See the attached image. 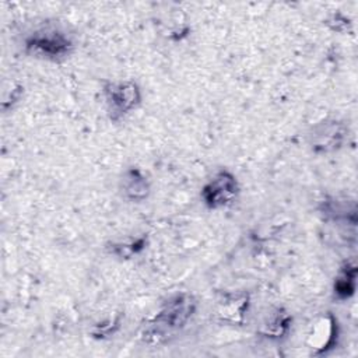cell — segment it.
<instances>
[{
  "mask_svg": "<svg viewBox=\"0 0 358 358\" xmlns=\"http://www.w3.org/2000/svg\"><path fill=\"white\" fill-rule=\"evenodd\" d=\"M249 308V295L245 292L227 294L218 302V316L222 322L238 324L245 319V313Z\"/></svg>",
  "mask_w": 358,
  "mask_h": 358,
  "instance_id": "cell-11",
  "label": "cell"
},
{
  "mask_svg": "<svg viewBox=\"0 0 358 358\" xmlns=\"http://www.w3.org/2000/svg\"><path fill=\"white\" fill-rule=\"evenodd\" d=\"M241 193L236 175L227 169H217L201 186L200 199L208 210H221L232 206Z\"/></svg>",
  "mask_w": 358,
  "mask_h": 358,
  "instance_id": "cell-5",
  "label": "cell"
},
{
  "mask_svg": "<svg viewBox=\"0 0 358 358\" xmlns=\"http://www.w3.org/2000/svg\"><path fill=\"white\" fill-rule=\"evenodd\" d=\"M292 315L282 306L274 308L263 320L259 334L270 341H282L292 327Z\"/></svg>",
  "mask_w": 358,
  "mask_h": 358,
  "instance_id": "cell-9",
  "label": "cell"
},
{
  "mask_svg": "<svg viewBox=\"0 0 358 358\" xmlns=\"http://www.w3.org/2000/svg\"><path fill=\"white\" fill-rule=\"evenodd\" d=\"M148 246V238L145 235L141 236H133V238H126L123 241H115L110 242L106 249L110 255L122 259V260H127L131 259L137 255H140L141 252H144Z\"/></svg>",
  "mask_w": 358,
  "mask_h": 358,
  "instance_id": "cell-12",
  "label": "cell"
},
{
  "mask_svg": "<svg viewBox=\"0 0 358 358\" xmlns=\"http://www.w3.org/2000/svg\"><path fill=\"white\" fill-rule=\"evenodd\" d=\"M326 25L334 31V32H340V34H344V32H348L351 29V20L348 17H345L344 14L336 11L333 13L327 20H326Z\"/></svg>",
  "mask_w": 358,
  "mask_h": 358,
  "instance_id": "cell-13",
  "label": "cell"
},
{
  "mask_svg": "<svg viewBox=\"0 0 358 358\" xmlns=\"http://www.w3.org/2000/svg\"><path fill=\"white\" fill-rule=\"evenodd\" d=\"M197 305L196 296L190 292H178L169 296L144 324L143 341L152 345L169 341L187 326L197 310Z\"/></svg>",
  "mask_w": 358,
  "mask_h": 358,
  "instance_id": "cell-2",
  "label": "cell"
},
{
  "mask_svg": "<svg viewBox=\"0 0 358 358\" xmlns=\"http://www.w3.org/2000/svg\"><path fill=\"white\" fill-rule=\"evenodd\" d=\"M324 221L333 222L336 225H345L355 228L357 224V203L354 199L327 196L317 207Z\"/></svg>",
  "mask_w": 358,
  "mask_h": 358,
  "instance_id": "cell-7",
  "label": "cell"
},
{
  "mask_svg": "<svg viewBox=\"0 0 358 358\" xmlns=\"http://www.w3.org/2000/svg\"><path fill=\"white\" fill-rule=\"evenodd\" d=\"M333 296L337 301H348L357 289V263L354 259L340 264L333 280Z\"/></svg>",
  "mask_w": 358,
  "mask_h": 358,
  "instance_id": "cell-10",
  "label": "cell"
},
{
  "mask_svg": "<svg viewBox=\"0 0 358 358\" xmlns=\"http://www.w3.org/2000/svg\"><path fill=\"white\" fill-rule=\"evenodd\" d=\"M105 109L110 122L117 123L134 112L143 101L140 85L134 80H106L102 84Z\"/></svg>",
  "mask_w": 358,
  "mask_h": 358,
  "instance_id": "cell-3",
  "label": "cell"
},
{
  "mask_svg": "<svg viewBox=\"0 0 358 358\" xmlns=\"http://www.w3.org/2000/svg\"><path fill=\"white\" fill-rule=\"evenodd\" d=\"M117 327H119V319L108 320V322H105L102 324L99 323L98 326H95L94 330H92V334L96 338H105V337L112 336Z\"/></svg>",
  "mask_w": 358,
  "mask_h": 358,
  "instance_id": "cell-14",
  "label": "cell"
},
{
  "mask_svg": "<svg viewBox=\"0 0 358 358\" xmlns=\"http://www.w3.org/2000/svg\"><path fill=\"white\" fill-rule=\"evenodd\" d=\"M340 326L331 312H326L315 319L305 337V345L309 355L322 357L333 351L338 344Z\"/></svg>",
  "mask_w": 358,
  "mask_h": 358,
  "instance_id": "cell-6",
  "label": "cell"
},
{
  "mask_svg": "<svg viewBox=\"0 0 358 358\" xmlns=\"http://www.w3.org/2000/svg\"><path fill=\"white\" fill-rule=\"evenodd\" d=\"M22 52L36 60L49 63L66 62L76 50V38L66 25L43 20L35 22L21 36Z\"/></svg>",
  "mask_w": 358,
  "mask_h": 358,
  "instance_id": "cell-1",
  "label": "cell"
},
{
  "mask_svg": "<svg viewBox=\"0 0 358 358\" xmlns=\"http://www.w3.org/2000/svg\"><path fill=\"white\" fill-rule=\"evenodd\" d=\"M117 189L124 200L130 203H141L148 199L151 193V183L141 168L129 166L122 172Z\"/></svg>",
  "mask_w": 358,
  "mask_h": 358,
  "instance_id": "cell-8",
  "label": "cell"
},
{
  "mask_svg": "<svg viewBox=\"0 0 358 358\" xmlns=\"http://www.w3.org/2000/svg\"><path fill=\"white\" fill-rule=\"evenodd\" d=\"M350 126L338 117H326L315 123L308 134L306 143L313 154L326 155L340 151L348 141Z\"/></svg>",
  "mask_w": 358,
  "mask_h": 358,
  "instance_id": "cell-4",
  "label": "cell"
}]
</instances>
